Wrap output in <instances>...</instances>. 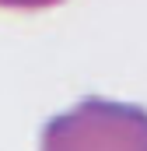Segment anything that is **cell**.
I'll return each instance as SVG.
<instances>
[{
	"label": "cell",
	"mask_w": 147,
	"mask_h": 151,
	"mask_svg": "<svg viewBox=\"0 0 147 151\" xmlns=\"http://www.w3.org/2000/svg\"><path fill=\"white\" fill-rule=\"evenodd\" d=\"M39 151H147V109L119 99H81L49 116Z\"/></svg>",
	"instance_id": "1"
},
{
	"label": "cell",
	"mask_w": 147,
	"mask_h": 151,
	"mask_svg": "<svg viewBox=\"0 0 147 151\" xmlns=\"http://www.w3.org/2000/svg\"><path fill=\"white\" fill-rule=\"evenodd\" d=\"M60 4H67V0H0L4 11H49Z\"/></svg>",
	"instance_id": "2"
}]
</instances>
